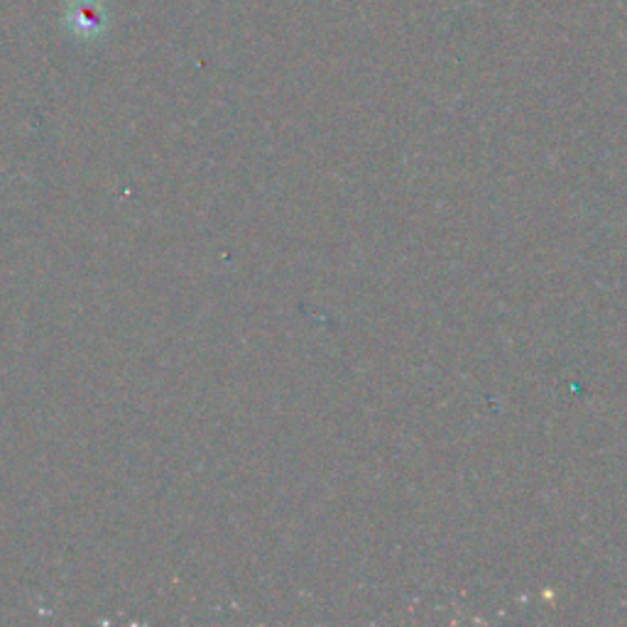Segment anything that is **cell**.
<instances>
[{
  "label": "cell",
  "instance_id": "6da1fadb",
  "mask_svg": "<svg viewBox=\"0 0 627 627\" xmlns=\"http://www.w3.org/2000/svg\"><path fill=\"white\" fill-rule=\"evenodd\" d=\"M61 20L79 40H96L106 30L108 12L104 0H69Z\"/></svg>",
  "mask_w": 627,
  "mask_h": 627
}]
</instances>
